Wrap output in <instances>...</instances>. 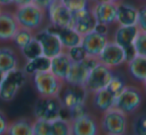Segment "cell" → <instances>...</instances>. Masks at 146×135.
Here are the masks:
<instances>
[{"label":"cell","mask_w":146,"mask_h":135,"mask_svg":"<svg viewBox=\"0 0 146 135\" xmlns=\"http://www.w3.org/2000/svg\"><path fill=\"white\" fill-rule=\"evenodd\" d=\"M13 14L19 27H23L34 32L38 31L44 24L46 11L31 2L23 6L16 7Z\"/></svg>","instance_id":"6da1fadb"},{"label":"cell","mask_w":146,"mask_h":135,"mask_svg":"<svg viewBox=\"0 0 146 135\" xmlns=\"http://www.w3.org/2000/svg\"><path fill=\"white\" fill-rule=\"evenodd\" d=\"M99 130L109 135H122L128 131L127 115L121 110L112 107L102 113Z\"/></svg>","instance_id":"7a4b0ae2"},{"label":"cell","mask_w":146,"mask_h":135,"mask_svg":"<svg viewBox=\"0 0 146 135\" xmlns=\"http://www.w3.org/2000/svg\"><path fill=\"white\" fill-rule=\"evenodd\" d=\"M33 76V83L40 97H59L64 81L55 76L49 70L39 71Z\"/></svg>","instance_id":"3957f363"},{"label":"cell","mask_w":146,"mask_h":135,"mask_svg":"<svg viewBox=\"0 0 146 135\" xmlns=\"http://www.w3.org/2000/svg\"><path fill=\"white\" fill-rule=\"evenodd\" d=\"M143 102V93L135 86L126 85L119 95L115 98L114 106L126 115L133 114L138 110Z\"/></svg>","instance_id":"277c9868"},{"label":"cell","mask_w":146,"mask_h":135,"mask_svg":"<svg viewBox=\"0 0 146 135\" xmlns=\"http://www.w3.org/2000/svg\"><path fill=\"white\" fill-rule=\"evenodd\" d=\"M113 75L114 72L111 68L102 63L97 62L88 72L83 88L88 94L105 88Z\"/></svg>","instance_id":"5b68a950"},{"label":"cell","mask_w":146,"mask_h":135,"mask_svg":"<svg viewBox=\"0 0 146 135\" xmlns=\"http://www.w3.org/2000/svg\"><path fill=\"white\" fill-rule=\"evenodd\" d=\"M25 81L26 74L18 68L5 73L2 82L0 83V99L4 102H10L13 100Z\"/></svg>","instance_id":"8992f818"},{"label":"cell","mask_w":146,"mask_h":135,"mask_svg":"<svg viewBox=\"0 0 146 135\" xmlns=\"http://www.w3.org/2000/svg\"><path fill=\"white\" fill-rule=\"evenodd\" d=\"M62 109L59 97H40L34 105L33 114L35 119L52 121L61 116Z\"/></svg>","instance_id":"52a82bcc"},{"label":"cell","mask_w":146,"mask_h":135,"mask_svg":"<svg viewBox=\"0 0 146 135\" xmlns=\"http://www.w3.org/2000/svg\"><path fill=\"white\" fill-rule=\"evenodd\" d=\"M97 62V58L90 56H86L81 61H72V64L64 80V83L83 87L88 72Z\"/></svg>","instance_id":"ba28073f"},{"label":"cell","mask_w":146,"mask_h":135,"mask_svg":"<svg viewBox=\"0 0 146 135\" xmlns=\"http://www.w3.org/2000/svg\"><path fill=\"white\" fill-rule=\"evenodd\" d=\"M98 62L113 69L120 66L126 61V52L124 48L114 41H108L97 56Z\"/></svg>","instance_id":"9c48e42d"},{"label":"cell","mask_w":146,"mask_h":135,"mask_svg":"<svg viewBox=\"0 0 146 135\" xmlns=\"http://www.w3.org/2000/svg\"><path fill=\"white\" fill-rule=\"evenodd\" d=\"M34 37L40 45L43 56L52 58L64 50L58 36L53 30L38 31L34 34Z\"/></svg>","instance_id":"30bf717a"},{"label":"cell","mask_w":146,"mask_h":135,"mask_svg":"<svg viewBox=\"0 0 146 135\" xmlns=\"http://www.w3.org/2000/svg\"><path fill=\"white\" fill-rule=\"evenodd\" d=\"M90 10L96 23L108 26L116 22L117 3L105 0H96V3L90 8Z\"/></svg>","instance_id":"8fae6325"},{"label":"cell","mask_w":146,"mask_h":135,"mask_svg":"<svg viewBox=\"0 0 146 135\" xmlns=\"http://www.w3.org/2000/svg\"><path fill=\"white\" fill-rule=\"evenodd\" d=\"M108 42L107 35H103L98 33L97 31L93 30L81 35L80 45L84 49L86 55L90 57L97 58L98 54L102 50L105 44Z\"/></svg>","instance_id":"7c38bea8"},{"label":"cell","mask_w":146,"mask_h":135,"mask_svg":"<svg viewBox=\"0 0 146 135\" xmlns=\"http://www.w3.org/2000/svg\"><path fill=\"white\" fill-rule=\"evenodd\" d=\"M69 120H70L71 134L95 135L100 131L96 119L87 112Z\"/></svg>","instance_id":"4fadbf2b"},{"label":"cell","mask_w":146,"mask_h":135,"mask_svg":"<svg viewBox=\"0 0 146 135\" xmlns=\"http://www.w3.org/2000/svg\"><path fill=\"white\" fill-rule=\"evenodd\" d=\"M88 93L82 86H74L67 84L66 88L62 93L61 99L59 98L63 109L70 110L79 105L85 104L86 96Z\"/></svg>","instance_id":"5bb4252c"},{"label":"cell","mask_w":146,"mask_h":135,"mask_svg":"<svg viewBox=\"0 0 146 135\" xmlns=\"http://www.w3.org/2000/svg\"><path fill=\"white\" fill-rule=\"evenodd\" d=\"M46 12L48 13L49 20L53 27L55 28L70 27L72 12L68 8H66L59 0H56Z\"/></svg>","instance_id":"9a60e30c"},{"label":"cell","mask_w":146,"mask_h":135,"mask_svg":"<svg viewBox=\"0 0 146 135\" xmlns=\"http://www.w3.org/2000/svg\"><path fill=\"white\" fill-rule=\"evenodd\" d=\"M96 21L89 7L76 11V12H72V20H71L70 28L75 30L78 34L83 35L89 31L93 30Z\"/></svg>","instance_id":"2e32d148"},{"label":"cell","mask_w":146,"mask_h":135,"mask_svg":"<svg viewBox=\"0 0 146 135\" xmlns=\"http://www.w3.org/2000/svg\"><path fill=\"white\" fill-rule=\"evenodd\" d=\"M19 28L13 12L0 10V42L11 41L14 33Z\"/></svg>","instance_id":"e0dca14e"},{"label":"cell","mask_w":146,"mask_h":135,"mask_svg":"<svg viewBox=\"0 0 146 135\" xmlns=\"http://www.w3.org/2000/svg\"><path fill=\"white\" fill-rule=\"evenodd\" d=\"M71 64H72V60L68 56L66 51L63 50L59 54L50 58L49 71L53 73L56 77H58L59 79L64 81L69 72Z\"/></svg>","instance_id":"ac0fdd59"},{"label":"cell","mask_w":146,"mask_h":135,"mask_svg":"<svg viewBox=\"0 0 146 135\" xmlns=\"http://www.w3.org/2000/svg\"><path fill=\"white\" fill-rule=\"evenodd\" d=\"M128 61V72L136 82L145 84L146 82V56L134 55Z\"/></svg>","instance_id":"d6986e66"},{"label":"cell","mask_w":146,"mask_h":135,"mask_svg":"<svg viewBox=\"0 0 146 135\" xmlns=\"http://www.w3.org/2000/svg\"><path fill=\"white\" fill-rule=\"evenodd\" d=\"M91 94L92 105L96 110L100 111L101 113L105 112L106 110L114 106L115 97L109 90H107V88L100 89V90L95 91Z\"/></svg>","instance_id":"ffe728a7"},{"label":"cell","mask_w":146,"mask_h":135,"mask_svg":"<svg viewBox=\"0 0 146 135\" xmlns=\"http://www.w3.org/2000/svg\"><path fill=\"white\" fill-rule=\"evenodd\" d=\"M137 8L126 3H117L116 22L121 26H131L136 24Z\"/></svg>","instance_id":"44dd1931"},{"label":"cell","mask_w":146,"mask_h":135,"mask_svg":"<svg viewBox=\"0 0 146 135\" xmlns=\"http://www.w3.org/2000/svg\"><path fill=\"white\" fill-rule=\"evenodd\" d=\"M138 31V28L136 25L131 26H121L119 25L114 33V42L117 43L119 46L124 48V50L130 48L132 45L134 37Z\"/></svg>","instance_id":"7402d4cb"},{"label":"cell","mask_w":146,"mask_h":135,"mask_svg":"<svg viewBox=\"0 0 146 135\" xmlns=\"http://www.w3.org/2000/svg\"><path fill=\"white\" fill-rule=\"evenodd\" d=\"M18 67V58L15 51L10 47H0V71L7 73Z\"/></svg>","instance_id":"603a6c76"},{"label":"cell","mask_w":146,"mask_h":135,"mask_svg":"<svg viewBox=\"0 0 146 135\" xmlns=\"http://www.w3.org/2000/svg\"><path fill=\"white\" fill-rule=\"evenodd\" d=\"M53 31L57 34V36H58L59 40H60L61 44H62L64 49L71 48V47L80 44L81 35L78 34L75 30H73L70 27H66V28H55V30Z\"/></svg>","instance_id":"cb8c5ba5"},{"label":"cell","mask_w":146,"mask_h":135,"mask_svg":"<svg viewBox=\"0 0 146 135\" xmlns=\"http://www.w3.org/2000/svg\"><path fill=\"white\" fill-rule=\"evenodd\" d=\"M49 67H50V58L40 55V56L36 57L34 59L27 60V63L23 71L26 75L32 76L33 74L39 72V71L49 70Z\"/></svg>","instance_id":"d4e9b609"},{"label":"cell","mask_w":146,"mask_h":135,"mask_svg":"<svg viewBox=\"0 0 146 135\" xmlns=\"http://www.w3.org/2000/svg\"><path fill=\"white\" fill-rule=\"evenodd\" d=\"M6 134L32 135V122L27 118H19L9 123Z\"/></svg>","instance_id":"484cf974"},{"label":"cell","mask_w":146,"mask_h":135,"mask_svg":"<svg viewBox=\"0 0 146 135\" xmlns=\"http://www.w3.org/2000/svg\"><path fill=\"white\" fill-rule=\"evenodd\" d=\"M51 135H69L71 134L70 120L63 118L62 116L50 121Z\"/></svg>","instance_id":"4316f807"},{"label":"cell","mask_w":146,"mask_h":135,"mask_svg":"<svg viewBox=\"0 0 146 135\" xmlns=\"http://www.w3.org/2000/svg\"><path fill=\"white\" fill-rule=\"evenodd\" d=\"M33 38H34V32H32V31L28 30L26 28H23V27H19L16 30V32L14 33L11 41L14 43L15 46L21 49L25 45L28 44Z\"/></svg>","instance_id":"83f0119b"},{"label":"cell","mask_w":146,"mask_h":135,"mask_svg":"<svg viewBox=\"0 0 146 135\" xmlns=\"http://www.w3.org/2000/svg\"><path fill=\"white\" fill-rule=\"evenodd\" d=\"M131 46L136 55L146 56V31H137Z\"/></svg>","instance_id":"f1b7e54d"},{"label":"cell","mask_w":146,"mask_h":135,"mask_svg":"<svg viewBox=\"0 0 146 135\" xmlns=\"http://www.w3.org/2000/svg\"><path fill=\"white\" fill-rule=\"evenodd\" d=\"M20 50H21V52H22L23 56H24L27 60H31V59H34V58H36V57L42 55L41 47L35 37L28 43V44L25 45L23 48H21Z\"/></svg>","instance_id":"f546056e"},{"label":"cell","mask_w":146,"mask_h":135,"mask_svg":"<svg viewBox=\"0 0 146 135\" xmlns=\"http://www.w3.org/2000/svg\"><path fill=\"white\" fill-rule=\"evenodd\" d=\"M125 86H126V83L124 81V79L121 76H118V75L114 74L105 88H107V90H109L116 98L121 93V91L123 90Z\"/></svg>","instance_id":"4dcf8cb0"},{"label":"cell","mask_w":146,"mask_h":135,"mask_svg":"<svg viewBox=\"0 0 146 135\" xmlns=\"http://www.w3.org/2000/svg\"><path fill=\"white\" fill-rule=\"evenodd\" d=\"M32 134L51 135L50 121L43 120V119H35L32 122Z\"/></svg>","instance_id":"1f68e13d"},{"label":"cell","mask_w":146,"mask_h":135,"mask_svg":"<svg viewBox=\"0 0 146 135\" xmlns=\"http://www.w3.org/2000/svg\"><path fill=\"white\" fill-rule=\"evenodd\" d=\"M71 12L82 10L89 7V0H59Z\"/></svg>","instance_id":"d6a6232c"},{"label":"cell","mask_w":146,"mask_h":135,"mask_svg":"<svg viewBox=\"0 0 146 135\" xmlns=\"http://www.w3.org/2000/svg\"><path fill=\"white\" fill-rule=\"evenodd\" d=\"M66 53L68 54V56L70 57V59L72 61H81L87 56L84 49L82 48V46L80 44L66 49Z\"/></svg>","instance_id":"836d02e7"},{"label":"cell","mask_w":146,"mask_h":135,"mask_svg":"<svg viewBox=\"0 0 146 135\" xmlns=\"http://www.w3.org/2000/svg\"><path fill=\"white\" fill-rule=\"evenodd\" d=\"M136 27L138 30L146 31V7L141 5L137 8V16H136Z\"/></svg>","instance_id":"e575fe53"},{"label":"cell","mask_w":146,"mask_h":135,"mask_svg":"<svg viewBox=\"0 0 146 135\" xmlns=\"http://www.w3.org/2000/svg\"><path fill=\"white\" fill-rule=\"evenodd\" d=\"M145 115H139L133 122L134 134L145 135L146 134V121Z\"/></svg>","instance_id":"d590c367"},{"label":"cell","mask_w":146,"mask_h":135,"mask_svg":"<svg viewBox=\"0 0 146 135\" xmlns=\"http://www.w3.org/2000/svg\"><path fill=\"white\" fill-rule=\"evenodd\" d=\"M8 124L9 122H8V119H7V116L2 111H0V135L6 134Z\"/></svg>","instance_id":"8d00e7d4"},{"label":"cell","mask_w":146,"mask_h":135,"mask_svg":"<svg viewBox=\"0 0 146 135\" xmlns=\"http://www.w3.org/2000/svg\"><path fill=\"white\" fill-rule=\"evenodd\" d=\"M55 1H56V0H32V3H34L35 5L40 7V8L43 9L44 11H47L49 7H50Z\"/></svg>","instance_id":"74e56055"},{"label":"cell","mask_w":146,"mask_h":135,"mask_svg":"<svg viewBox=\"0 0 146 135\" xmlns=\"http://www.w3.org/2000/svg\"><path fill=\"white\" fill-rule=\"evenodd\" d=\"M94 30L97 31L98 33L103 35H107L108 32V26L104 24H99V23H96L95 26H94Z\"/></svg>","instance_id":"f35d334b"},{"label":"cell","mask_w":146,"mask_h":135,"mask_svg":"<svg viewBox=\"0 0 146 135\" xmlns=\"http://www.w3.org/2000/svg\"><path fill=\"white\" fill-rule=\"evenodd\" d=\"M31 2H32V0H12V4L15 5L16 7L23 6V5L29 4Z\"/></svg>","instance_id":"ab89813d"},{"label":"cell","mask_w":146,"mask_h":135,"mask_svg":"<svg viewBox=\"0 0 146 135\" xmlns=\"http://www.w3.org/2000/svg\"><path fill=\"white\" fill-rule=\"evenodd\" d=\"M12 4V0H0V6L5 7Z\"/></svg>","instance_id":"60d3db41"},{"label":"cell","mask_w":146,"mask_h":135,"mask_svg":"<svg viewBox=\"0 0 146 135\" xmlns=\"http://www.w3.org/2000/svg\"><path fill=\"white\" fill-rule=\"evenodd\" d=\"M4 75H5V73H3L2 71H0V83L2 82L3 78H4Z\"/></svg>","instance_id":"b9f144b4"},{"label":"cell","mask_w":146,"mask_h":135,"mask_svg":"<svg viewBox=\"0 0 146 135\" xmlns=\"http://www.w3.org/2000/svg\"><path fill=\"white\" fill-rule=\"evenodd\" d=\"M105 1H110V2H114V3H119V2H121L122 0H105Z\"/></svg>","instance_id":"7bdbcfd3"},{"label":"cell","mask_w":146,"mask_h":135,"mask_svg":"<svg viewBox=\"0 0 146 135\" xmlns=\"http://www.w3.org/2000/svg\"><path fill=\"white\" fill-rule=\"evenodd\" d=\"M1 9H2V7H1V6H0V10H1Z\"/></svg>","instance_id":"ee69618b"}]
</instances>
